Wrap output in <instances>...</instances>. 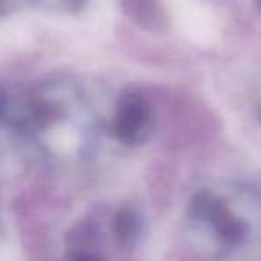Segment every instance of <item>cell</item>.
Instances as JSON below:
<instances>
[{"label":"cell","mask_w":261,"mask_h":261,"mask_svg":"<svg viewBox=\"0 0 261 261\" xmlns=\"http://www.w3.org/2000/svg\"><path fill=\"white\" fill-rule=\"evenodd\" d=\"M72 261H100V259H97L95 256H90V254H77Z\"/></svg>","instance_id":"6da1fadb"},{"label":"cell","mask_w":261,"mask_h":261,"mask_svg":"<svg viewBox=\"0 0 261 261\" xmlns=\"http://www.w3.org/2000/svg\"><path fill=\"white\" fill-rule=\"evenodd\" d=\"M4 109H6V97H4V93L0 91V115H2Z\"/></svg>","instance_id":"7a4b0ae2"},{"label":"cell","mask_w":261,"mask_h":261,"mask_svg":"<svg viewBox=\"0 0 261 261\" xmlns=\"http://www.w3.org/2000/svg\"><path fill=\"white\" fill-rule=\"evenodd\" d=\"M6 9V0H0V13H4Z\"/></svg>","instance_id":"3957f363"}]
</instances>
